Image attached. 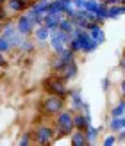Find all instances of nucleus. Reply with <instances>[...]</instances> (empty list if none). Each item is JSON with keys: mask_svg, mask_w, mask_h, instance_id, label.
<instances>
[{"mask_svg": "<svg viewBox=\"0 0 125 146\" xmlns=\"http://www.w3.org/2000/svg\"><path fill=\"white\" fill-rule=\"evenodd\" d=\"M0 70H2V68H0Z\"/></svg>", "mask_w": 125, "mask_h": 146, "instance_id": "nucleus-44", "label": "nucleus"}, {"mask_svg": "<svg viewBox=\"0 0 125 146\" xmlns=\"http://www.w3.org/2000/svg\"><path fill=\"white\" fill-rule=\"evenodd\" d=\"M2 25H4V21H0V34H2Z\"/></svg>", "mask_w": 125, "mask_h": 146, "instance_id": "nucleus-42", "label": "nucleus"}, {"mask_svg": "<svg viewBox=\"0 0 125 146\" xmlns=\"http://www.w3.org/2000/svg\"><path fill=\"white\" fill-rule=\"evenodd\" d=\"M100 84H102L100 87H102V91H104V93H107L109 89H111V78H109V77H104Z\"/></svg>", "mask_w": 125, "mask_h": 146, "instance_id": "nucleus-31", "label": "nucleus"}, {"mask_svg": "<svg viewBox=\"0 0 125 146\" xmlns=\"http://www.w3.org/2000/svg\"><path fill=\"white\" fill-rule=\"evenodd\" d=\"M59 75L66 80V82H72V80H75V78L79 77V64H77V59L66 64Z\"/></svg>", "mask_w": 125, "mask_h": 146, "instance_id": "nucleus-13", "label": "nucleus"}, {"mask_svg": "<svg viewBox=\"0 0 125 146\" xmlns=\"http://www.w3.org/2000/svg\"><path fill=\"white\" fill-rule=\"evenodd\" d=\"M0 36H4V38H7L9 39V43L13 45V50L14 48H20V45L23 43V39H25V36H21L20 32H18V29H16V23L14 21H11V20H5L4 21V25H2V34Z\"/></svg>", "mask_w": 125, "mask_h": 146, "instance_id": "nucleus-6", "label": "nucleus"}, {"mask_svg": "<svg viewBox=\"0 0 125 146\" xmlns=\"http://www.w3.org/2000/svg\"><path fill=\"white\" fill-rule=\"evenodd\" d=\"M125 114V98L118 100V104L111 107V111H109V118H122Z\"/></svg>", "mask_w": 125, "mask_h": 146, "instance_id": "nucleus-20", "label": "nucleus"}, {"mask_svg": "<svg viewBox=\"0 0 125 146\" xmlns=\"http://www.w3.org/2000/svg\"><path fill=\"white\" fill-rule=\"evenodd\" d=\"M52 127L55 130V139H63V137H68L75 127H73V111L72 109H63L59 114H55L52 118Z\"/></svg>", "mask_w": 125, "mask_h": 146, "instance_id": "nucleus-1", "label": "nucleus"}, {"mask_svg": "<svg viewBox=\"0 0 125 146\" xmlns=\"http://www.w3.org/2000/svg\"><path fill=\"white\" fill-rule=\"evenodd\" d=\"M32 38L34 41H38L39 45H45V43H48V38H50V31L45 27V25H38L34 29V32H32Z\"/></svg>", "mask_w": 125, "mask_h": 146, "instance_id": "nucleus-14", "label": "nucleus"}, {"mask_svg": "<svg viewBox=\"0 0 125 146\" xmlns=\"http://www.w3.org/2000/svg\"><path fill=\"white\" fill-rule=\"evenodd\" d=\"M68 102L72 111H80V112H91L90 104L82 98V89L80 87H72L68 93Z\"/></svg>", "mask_w": 125, "mask_h": 146, "instance_id": "nucleus-7", "label": "nucleus"}, {"mask_svg": "<svg viewBox=\"0 0 125 146\" xmlns=\"http://www.w3.org/2000/svg\"><path fill=\"white\" fill-rule=\"evenodd\" d=\"M116 4H118V5H125V0H116Z\"/></svg>", "mask_w": 125, "mask_h": 146, "instance_id": "nucleus-39", "label": "nucleus"}, {"mask_svg": "<svg viewBox=\"0 0 125 146\" xmlns=\"http://www.w3.org/2000/svg\"><path fill=\"white\" fill-rule=\"evenodd\" d=\"M102 130H104V127H93V125H90V127L84 130V134H86V141H88V146L97 144L98 135H100Z\"/></svg>", "mask_w": 125, "mask_h": 146, "instance_id": "nucleus-15", "label": "nucleus"}, {"mask_svg": "<svg viewBox=\"0 0 125 146\" xmlns=\"http://www.w3.org/2000/svg\"><path fill=\"white\" fill-rule=\"evenodd\" d=\"M23 13H25V16L31 20V23H32L34 27H38V25L43 23V16H45V13H38V11H34L31 5H29Z\"/></svg>", "mask_w": 125, "mask_h": 146, "instance_id": "nucleus-17", "label": "nucleus"}, {"mask_svg": "<svg viewBox=\"0 0 125 146\" xmlns=\"http://www.w3.org/2000/svg\"><path fill=\"white\" fill-rule=\"evenodd\" d=\"M86 31L90 32L91 39H95V41L98 43V46H102V45L106 43L107 36H106V31H104V25L97 23V21H90V23L86 25Z\"/></svg>", "mask_w": 125, "mask_h": 146, "instance_id": "nucleus-8", "label": "nucleus"}, {"mask_svg": "<svg viewBox=\"0 0 125 146\" xmlns=\"http://www.w3.org/2000/svg\"><path fill=\"white\" fill-rule=\"evenodd\" d=\"M98 2H104L107 5H113V4H116V0H98Z\"/></svg>", "mask_w": 125, "mask_h": 146, "instance_id": "nucleus-37", "label": "nucleus"}, {"mask_svg": "<svg viewBox=\"0 0 125 146\" xmlns=\"http://www.w3.org/2000/svg\"><path fill=\"white\" fill-rule=\"evenodd\" d=\"M48 46L52 48V52H54V54H59L61 50L66 46V45H64V41H63V32L59 31V29H57V31H52V32H50Z\"/></svg>", "mask_w": 125, "mask_h": 146, "instance_id": "nucleus-12", "label": "nucleus"}, {"mask_svg": "<svg viewBox=\"0 0 125 146\" xmlns=\"http://www.w3.org/2000/svg\"><path fill=\"white\" fill-rule=\"evenodd\" d=\"M5 2H7V0H0V5H5Z\"/></svg>", "mask_w": 125, "mask_h": 146, "instance_id": "nucleus-41", "label": "nucleus"}, {"mask_svg": "<svg viewBox=\"0 0 125 146\" xmlns=\"http://www.w3.org/2000/svg\"><path fill=\"white\" fill-rule=\"evenodd\" d=\"M72 38H75L79 41V45H80V54H84V55H90L93 54L95 50H98V43L91 39V36L90 32L86 31V29L82 27H75L72 31Z\"/></svg>", "mask_w": 125, "mask_h": 146, "instance_id": "nucleus-4", "label": "nucleus"}, {"mask_svg": "<svg viewBox=\"0 0 125 146\" xmlns=\"http://www.w3.org/2000/svg\"><path fill=\"white\" fill-rule=\"evenodd\" d=\"M5 7H7V11H9V14L11 13H23L27 7H29V4L21 2V0H7Z\"/></svg>", "mask_w": 125, "mask_h": 146, "instance_id": "nucleus-18", "label": "nucleus"}, {"mask_svg": "<svg viewBox=\"0 0 125 146\" xmlns=\"http://www.w3.org/2000/svg\"><path fill=\"white\" fill-rule=\"evenodd\" d=\"M43 89H45V93L57 94V96H63V98H68L70 86H68V82H66L59 73H52L50 77H47L45 80H43Z\"/></svg>", "mask_w": 125, "mask_h": 146, "instance_id": "nucleus-2", "label": "nucleus"}, {"mask_svg": "<svg viewBox=\"0 0 125 146\" xmlns=\"http://www.w3.org/2000/svg\"><path fill=\"white\" fill-rule=\"evenodd\" d=\"M97 7H98V0H86V5H84L86 11L97 13Z\"/></svg>", "mask_w": 125, "mask_h": 146, "instance_id": "nucleus-29", "label": "nucleus"}, {"mask_svg": "<svg viewBox=\"0 0 125 146\" xmlns=\"http://www.w3.org/2000/svg\"><path fill=\"white\" fill-rule=\"evenodd\" d=\"M32 141L38 146H50V144H54L55 143V130H54V127L48 125V123L36 125L34 127Z\"/></svg>", "mask_w": 125, "mask_h": 146, "instance_id": "nucleus-5", "label": "nucleus"}, {"mask_svg": "<svg viewBox=\"0 0 125 146\" xmlns=\"http://www.w3.org/2000/svg\"><path fill=\"white\" fill-rule=\"evenodd\" d=\"M114 144H118V141H116V134H107L104 139H102V146H114Z\"/></svg>", "mask_w": 125, "mask_h": 146, "instance_id": "nucleus-27", "label": "nucleus"}, {"mask_svg": "<svg viewBox=\"0 0 125 146\" xmlns=\"http://www.w3.org/2000/svg\"><path fill=\"white\" fill-rule=\"evenodd\" d=\"M116 141H118V143H125V128H122L120 132H116Z\"/></svg>", "mask_w": 125, "mask_h": 146, "instance_id": "nucleus-33", "label": "nucleus"}, {"mask_svg": "<svg viewBox=\"0 0 125 146\" xmlns=\"http://www.w3.org/2000/svg\"><path fill=\"white\" fill-rule=\"evenodd\" d=\"M31 141H32V135L29 134V132H25V134L20 135V139L16 141V144L18 146H29V144H31Z\"/></svg>", "mask_w": 125, "mask_h": 146, "instance_id": "nucleus-28", "label": "nucleus"}, {"mask_svg": "<svg viewBox=\"0 0 125 146\" xmlns=\"http://www.w3.org/2000/svg\"><path fill=\"white\" fill-rule=\"evenodd\" d=\"M70 137V143L72 146H88V141H86V134L84 130H73V132L68 135Z\"/></svg>", "mask_w": 125, "mask_h": 146, "instance_id": "nucleus-16", "label": "nucleus"}, {"mask_svg": "<svg viewBox=\"0 0 125 146\" xmlns=\"http://www.w3.org/2000/svg\"><path fill=\"white\" fill-rule=\"evenodd\" d=\"M72 5L75 7V9H84L86 0H72Z\"/></svg>", "mask_w": 125, "mask_h": 146, "instance_id": "nucleus-32", "label": "nucleus"}, {"mask_svg": "<svg viewBox=\"0 0 125 146\" xmlns=\"http://www.w3.org/2000/svg\"><path fill=\"white\" fill-rule=\"evenodd\" d=\"M120 14H122V16L125 14V5H120Z\"/></svg>", "mask_w": 125, "mask_h": 146, "instance_id": "nucleus-38", "label": "nucleus"}, {"mask_svg": "<svg viewBox=\"0 0 125 146\" xmlns=\"http://www.w3.org/2000/svg\"><path fill=\"white\" fill-rule=\"evenodd\" d=\"M107 13H109V5L107 4H104V2H98V7H97V23H100V25H104L106 21L109 20L107 18Z\"/></svg>", "mask_w": 125, "mask_h": 146, "instance_id": "nucleus-19", "label": "nucleus"}, {"mask_svg": "<svg viewBox=\"0 0 125 146\" xmlns=\"http://www.w3.org/2000/svg\"><path fill=\"white\" fill-rule=\"evenodd\" d=\"M14 23H16L18 32H20L21 36H25V38H31V36H32V32H34V29H36V27L31 23V20H29V18L25 16V13H20Z\"/></svg>", "mask_w": 125, "mask_h": 146, "instance_id": "nucleus-9", "label": "nucleus"}, {"mask_svg": "<svg viewBox=\"0 0 125 146\" xmlns=\"http://www.w3.org/2000/svg\"><path fill=\"white\" fill-rule=\"evenodd\" d=\"M120 16H122V14H120V5H118V4H113V5H109L107 18H109V20H118Z\"/></svg>", "mask_w": 125, "mask_h": 146, "instance_id": "nucleus-25", "label": "nucleus"}, {"mask_svg": "<svg viewBox=\"0 0 125 146\" xmlns=\"http://www.w3.org/2000/svg\"><path fill=\"white\" fill-rule=\"evenodd\" d=\"M123 127H122V118H109V130H111L113 134L120 132Z\"/></svg>", "mask_w": 125, "mask_h": 146, "instance_id": "nucleus-24", "label": "nucleus"}, {"mask_svg": "<svg viewBox=\"0 0 125 146\" xmlns=\"http://www.w3.org/2000/svg\"><path fill=\"white\" fill-rule=\"evenodd\" d=\"M18 50H20V52L23 54V55H31L34 50H36V45H34V41H32L31 38H25V39H23V43L20 45V48H18Z\"/></svg>", "mask_w": 125, "mask_h": 146, "instance_id": "nucleus-21", "label": "nucleus"}, {"mask_svg": "<svg viewBox=\"0 0 125 146\" xmlns=\"http://www.w3.org/2000/svg\"><path fill=\"white\" fill-rule=\"evenodd\" d=\"M90 125H93L91 119V112H80V111H73V127L77 130H86Z\"/></svg>", "mask_w": 125, "mask_h": 146, "instance_id": "nucleus-10", "label": "nucleus"}, {"mask_svg": "<svg viewBox=\"0 0 125 146\" xmlns=\"http://www.w3.org/2000/svg\"><path fill=\"white\" fill-rule=\"evenodd\" d=\"M21 2H25V4H29V5H31V4L34 2V0H21Z\"/></svg>", "mask_w": 125, "mask_h": 146, "instance_id": "nucleus-40", "label": "nucleus"}, {"mask_svg": "<svg viewBox=\"0 0 125 146\" xmlns=\"http://www.w3.org/2000/svg\"><path fill=\"white\" fill-rule=\"evenodd\" d=\"M120 93H122V98H125V77H123V80L120 82Z\"/></svg>", "mask_w": 125, "mask_h": 146, "instance_id": "nucleus-35", "label": "nucleus"}, {"mask_svg": "<svg viewBox=\"0 0 125 146\" xmlns=\"http://www.w3.org/2000/svg\"><path fill=\"white\" fill-rule=\"evenodd\" d=\"M63 18H64L63 13H45V16H43V25H45L50 32L57 31V29H59V21Z\"/></svg>", "mask_w": 125, "mask_h": 146, "instance_id": "nucleus-11", "label": "nucleus"}, {"mask_svg": "<svg viewBox=\"0 0 125 146\" xmlns=\"http://www.w3.org/2000/svg\"><path fill=\"white\" fill-rule=\"evenodd\" d=\"M7 66V59H5V54L0 52V68H5Z\"/></svg>", "mask_w": 125, "mask_h": 146, "instance_id": "nucleus-34", "label": "nucleus"}, {"mask_svg": "<svg viewBox=\"0 0 125 146\" xmlns=\"http://www.w3.org/2000/svg\"><path fill=\"white\" fill-rule=\"evenodd\" d=\"M13 50V45L9 43V39L4 38V36H0V52L2 54H9Z\"/></svg>", "mask_w": 125, "mask_h": 146, "instance_id": "nucleus-26", "label": "nucleus"}, {"mask_svg": "<svg viewBox=\"0 0 125 146\" xmlns=\"http://www.w3.org/2000/svg\"><path fill=\"white\" fill-rule=\"evenodd\" d=\"M75 29V25H73V21L70 20V18H63L61 21H59V31H63V32H68V34H72V31Z\"/></svg>", "mask_w": 125, "mask_h": 146, "instance_id": "nucleus-23", "label": "nucleus"}, {"mask_svg": "<svg viewBox=\"0 0 125 146\" xmlns=\"http://www.w3.org/2000/svg\"><path fill=\"white\" fill-rule=\"evenodd\" d=\"M125 66V45H123V57H122V61H120V68Z\"/></svg>", "mask_w": 125, "mask_h": 146, "instance_id": "nucleus-36", "label": "nucleus"}, {"mask_svg": "<svg viewBox=\"0 0 125 146\" xmlns=\"http://www.w3.org/2000/svg\"><path fill=\"white\" fill-rule=\"evenodd\" d=\"M64 107H66V98L47 93L43 102H41V116H45V118H54V116L59 114Z\"/></svg>", "mask_w": 125, "mask_h": 146, "instance_id": "nucleus-3", "label": "nucleus"}, {"mask_svg": "<svg viewBox=\"0 0 125 146\" xmlns=\"http://www.w3.org/2000/svg\"><path fill=\"white\" fill-rule=\"evenodd\" d=\"M68 48L72 50V52H75V54H80V45H79V41H77L75 38H72V39H70Z\"/></svg>", "mask_w": 125, "mask_h": 146, "instance_id": "nucleus-30", "label": "nucleus"}, {"mask_svg": "<svg viewBox=\"0 0 125 146\" xmlns=\"http://www.w3.org/2000/svg\"><path fill=\"white\" fill-rule=\"evenodd\" d=\"M122 70H123V73H125V66H123V68H122Z\"/></svg>", "mask_w": 125, "mask_h": 146, "instance_id": "nucleus-43", "label": "nucleus"}, {"mask_svg": "<svg viewBox=\"0 0 125 146\" xmlns=\"http://www.w3.org/2000/svg\"><path fill=\"white\" fill-rule=\"evenodd\" d=\"M48 4H50V0H34V2L31 4V7L34 11H38V13H47Z\"/></svg>", "mask_w": 125, "mask_h": 146, "instance_id": "nucleus-22", "label": "nucleus"}]
</instances>
